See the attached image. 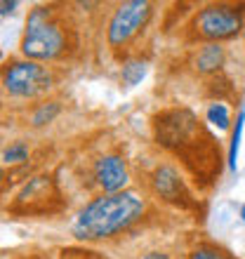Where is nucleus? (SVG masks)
I'll return each mask as SVG.
<instances>
[{"label":"nucleus","instance_id":"obj_10","mask_svg":"<svg viewBox=\"0 0 245 259\" xmlns=\"http://www.w3.org/2000/svg\"><path fill=\"white\" fill-rule=\"evenodd\" d=\"M205 118H208V123H212L215 127H219V130H226L229 127V123H231V120H229V109H226V104H222V102L210 104Z\"/></svg>","mask_w":245,"mask_h":259},{"label":"nucleus","instance_id":"obj_8","mask_svg":"<svg viewBox=\"0 0 245 259\" xmlns=\"http://www.w3.org/2000/svg\"><path fill=\"white\" fill-rule=\"evenodd\" d=\"M224 62V50L219 48L217 42H210V45H205L200 52H198V71H203V73H210V71H217Z\"/></svg>","mask_w":245,"mask_h":259},{"label":"nucleus","instance_id":"obj_16","mask_svg":"<svg viewBox=\"0 0 245 259\" xmlns=\"http://www.w3.org/2000/svg\"><path fill=\"white\" fill-rule=\"evenodd\" d=\"M142 259H170L168 254H163V252H149V254H144Z\"/></svg>","mask_w":245,"mask_h":259},{"label":"nucleus","instance_id":"obj_6","mask_svg":"<svg viewBox=\"0 0 245 259\" xmlns=\"http://www.w3.org/2000/svg\"><path fill=\"white\" fill-rule=\"evenodd\" d=\"M95 179L106 193H120L128 184V167L120 156H104L95 165Z\"/></svg>","mask_w":245,"mask_h":259},{"label":"nucleus","instance_id":"obj_2","mask_svg":"<svg viewBox=\"0 0 245 259\" xmlns=\"http://www.w3.org/2000/svg\"><path fill=\"white\" fill-rule=\"evenodd\" d=\"M68 35L64 21L50 7H35L26 19V31L21 38V52L28 59H59L66 52Z\"/></svg>","mask_w":245,"mask_h":259},{"label":"nucleus","instance_id":"obj_17","mask_svg":"<svg viewBox=\"0 0 245 259\" xmlns=\"http://www.w3.org/2000/svg\"><path fill=\"white\" fill-rule=\"evenodd\" d=\"M61 259H73V257H71V252H66V250H64V252H61Z\"/></svg>","mask_w":245,"mask_h":259},{"label":"nucleus","instance_id":"obj_4","mask_svg":"<svg viewBox=\"0 0 245 259\" xmlns=\"http://www.w3.org/2000/svg\"><path fill=\"white\" fill-rule=\"evenodd\" d=\"M193 26L208 40H224V38H233L240 31L243 17L231 5H208L198 12Z\"/></svg>","mask_w":245,"mask_h":259},{"label":"nucleus","instance_id":"obj_9","mask_svg":"<svg viewBox=\"0 0 245 259\" xmlns=\"http://www.w3.org/2000/svg\"><path fill=\"white\" fill-rule=\"evenodd\" d=\"M243 127H245V109L238 113L236 118V127L231 132V142H229V170H236L238 167V149H240V139H243Z\"/></svg>","mask_w":245,"mask_h":259},{"label":"nucleus","instance_id":"obj_7","mask_svg":"<svg viewBox=\"0 0 245 259\" xmlns=\"http://www.w3.org/2000/svg\"><path fill=\"white\" fill-rule=\"evenodd\" d=\"M153 189H156L158 196L170 200V203H184L189 198L186 196V189H184L182 177L170 165H163V167L156 170V175H153Z\"/></svg>","mask_w":245,"mask_h":259},{"label":"nucleus","instance_id":"obj_5","mask_svg":"<svg viewBox=\"0 0 245 259\" xmlns=\"http://www.w3.org/2000/svg\"><path fill=\"white\" fill-rule=\"evenodd\" d=\"M151 5L146 0H130L118 7L109 21V45L120 48L139 33V28L149 21Z\"/></svg>","mask_w":245,"mask_h":259},{"label":"nucleus","instance_id":"obj_1","mask_svg":"<svg viewBox=\"0 0 245 259\" xmlns=\"http://www.w3.org/2000/svg\"><path fill=\"white\" fill-rule=\"evenodd\" d=\"M144 212V200L132 191L104 193L83 207L73 224V236L80 240H99L116 236L135 224Z\"/></svg>","mask_w":245,"mask_h":259},{"label":"nucleus","instance_id":"obj_3","mask_svg":"<svg viewBox=\"0 0 245 259\" xmlns=\"http://www.w3.org/2000/svg\"><path fill=\"white\" fill-rule=\"evenodd\" d=\"M50 71L35 62H14L3 71V85L14 97H35L50 88Z\"/></svg>","mask_w":245,"mask_h":259},{"label":"nucleus","instance_id":"obj_18","mask_svg":"<svg viewBox=\"0 0 245 259\" xmlns=\"http://www.w3.org/2000/svg\"><path fill=\"white\" fill-rule=\"evenodd\" d=\"M240 219H243V222H245V203L240 205Z\"/></svg>","mask_w":245,"mask_h":259},{"label":"nucleus","instance_id":"obj_13","mask_svg":"<svg viewBox=\"0 0 245 259\" xmlns=\"http://www.w3.org/2000/svg\"><path fill=\"white\" fill-rule=\"evenodd\" d=\"M26 158H28V149H26V144H21V142L12 144V146L3 153V160H5V163H24Z\"/></svg>","mask_w":245,"mask_h":259},{"label":"nucleus","instance_id":"obj_15","mask_svg":"<svg viewBox=\"0 0 245 259\" xmlns=\"http://www.w3.org/2000/svg\"><path fill=\"white\" fill-rule=\"evenodd\" d=\"M14 7H17V3H0V14H10L14 10Z\"/></svg>","mask_w":245,"mask_h":259},{"label":"nucleus","instance_id":"obj_11","mask_svg":"<svg viewBox=\"0 0 245 259\" xmlns=\"http://www.w3.org/2000/svg\"><path fill=\"white\" fill-rule=\"evenodd\" d=\"M144 75H146V64L144 62L132 59V62L123 64V82H125V85H137V82H142Z\"/></svg>","mask_w":245,"mask_h":259},{"label":"nucleus","instance_id":"obj_12","mask_svg":"<svg viewBox=\"0 0 245 259\" xmlns=\"http://www.w3.org/2000/svg\"><path fill=\"white\" fill-rule=\"evenodd\" d=\"M189 259H236V257H231L229 252H224V250H219L215 245H200L189 254Z\"/></svg>","mask_w":245,"mask_h":259},{"label":"nucleus","instance_id":"obj_14","mask_svg":"<svg viewBox=\"0 0 245 259\" xmlns=\"http://www.w3.org/2000/svg\"><path fill=\"white\" fill-rule=\"evenodd\" d=\"M59 113V106L57 104H43L40 109L33 113V125H45V123H50L52 118Z\"/></svg>","mask_w":245,"mask_h":259}]
</instances>
